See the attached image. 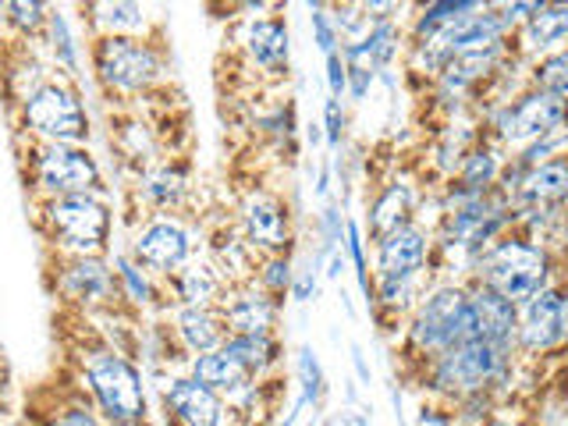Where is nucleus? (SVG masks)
<instances>
[{"mask_svg": "<svg viewBox=\"0 0 568 426\" xmlns=\"http://www.w3.org/2000/svg\"><path fill=\"white\" fill-rule=\"evenodd\" d=\"M515 373H519V355L511 348L484 342V337H466L455 348L434 355L430 363H423L413 377L426 390V398L452 405L466 395H479V390H494L505 402L515 387Z\"/></svg>", "mask_w": 568, "mask_h": 426, "instance_id": "obj_1", "label": "nucleus"}, {"mask_svg": "<svg viewBox=\"0 0 568 426\" xmlns=\"http://www.w3.org/2000/svg\"><path fill=\"white\" fill-rule=\"evenodd\" d=\"M473 337V313H469V284L437 277L423 298L405 316L398 331V352L408 373H416L434 355L455 348L458 342Z\"/></svg>", "mask_w": 568, "mask_h": 426, "instance_id": "obj_2", "label": "nucleus"}, {"mask_svg": "<svg viewBox=\"0 0 568 426\" xmlns=\"http://www.w3.org/2000/svg\"><path fill=\"white\" fill-rule=\"evenodd\" d=\"M469 277L490 284L494 292H501L515 306H523L526 298L540 295L550 284H558L565 271H561V256L555 245L508 227L501 239H494L484 253L476 256Z\"/></svg>", "mask_w": 568, "mask_h": 426, "instance_id": "obj_3", "label": "nucleus"}, {"mask_svg": "<svg viewBox=\"0 0 568 426\" xmlns=\"http://www.w3.org/2000/svg\"><path fill=\"white\" fill-rule=\"evenodd\" d=\"M93 79L111 100H142L168 85V47L153 36H100L89 40Z\"/></svg>", "mask_w": 568, "mask_h": 426, "instance_id": "obj_4", "label": "nucleus"}, {"mask_svg": "<svg viewBox=\"0 0 568 426\" xmlns=\"http://www.w3.org/2000/svg\"><path fill=\"white\" fill-rule=\"evenodd\" d=\"M36 224L43 231V242L58 256H106L114 231V213L100 195H53L36 200Z\"/></svg>", "mask_w": 568, "mask_h": 426, "instance_id": "obj_5", "label": "nucleus"}, {"mask_svg": "<svg viewBox=\"0 0 568 426\" xmlns=\"http://www.w3.org/2000/svg\"><path fill=\"white\" fill-rule=\"evenodd\" d=\"M22 142V178L32 200L103 192V168L85 142Z\"/></svg>", "mask_w": 568, "mask_h": 426, "instance_id": "obj_6", "label": "nucleus"}, {"mask_svg": "<svg viewBox=\"0 0 568 426\" xmlns=\"http://www.w3.org/2000/svg\"><path fill=\"white\" fill-rule=\"evenodd\" d=\"M82 390L97 413L106 423H129L146 419V384H142L139 366L121 348L97 342L93 348H82Z\"/></svg>", "mask_w": 568, "mask_h": 426, "instance_id": "obj_7", "label": "nucleus"}, {"mask_svg": "<svg viewBox=\"0 0 568 426\" xmlns=\"http://www.w3.org/2000/svg\"><path fill=\"white\" fill-rule=\"evenodd\" d=\"M476 118L484 124V135L494 139L508 156H515L526 146H532L537 139H544L547 132L561 129L568 121V100L550 97L537 85H526L511 100L479 106Z\"/></svg>", "mask_w": 568, "mask_h": 426, "instance_id": "obj_8", "label": "nucleus"}, {"mask_svg": "<svg viewBox=\"0 0 568 426\" xmlns=\"http://www.w3.org/2000/svg\"><path fill=\"white\" fill-rule=\"evenodd\" d=\"M18 139L32 142H85L89 114L79 89L68 79H47L32 97L14 106Z\"/></svg>", "mask_w": 568, "mask_h": 426, "instance_id": "obj_9", "label": "nucleus"}, {"mask_svg": "<svg viewBox=\"0 0 568 426\" xmlns=\"http://www.w3.org/2000/svg\"><path fill=\"white\" fill-rule=\"evenodd\" d=\"M231 36H235V47L242 50L245 64L256 71V79L263 82H284L292 71V32L284 14L263 11V14H248L231 22Z\"/></svg>", "mask_w": 568, "mask_h": 426, "instance_id": "obj_10", "label": "nucleus"}, {"mask_svg": "<svg viewBox=\"0 0 568 426\" xmlns=\"http://www.w3.org/2000/svg\"><path fill=\"white\" fill-rule=\"evenodd\" d=\"M129 256L153 277H168L185 266L195 253V231L178 213H150L135 227Z\"/></svg>", "mask_w": 568, "mask_h": 426, "instance_id": "obj_11", "label": "nucleus"}, {"mask_svg": "<svg viewBox=\"0 0 568 426\" xmlns=\"http://www.w3.org/2000/svg\"><path fill=\"white\" fill-rule=\"evenodd\" d=\"M58 274V295L75 313L114 310L121 302L118 274L106 256H58L53 253V271Z\"/></svg>", "mask_w": 568, "mask_h": 426, "instance_id": "obj_12", "label": "nucleus"}, {"mask_svg": "<svg viewBox=\"0 0 568 426\" xmlns=\"http://www.w3.org/2000/svg\"><path fill=\"white\" fill-rule=\"evenodd\" d=\"M568 348L565 320H561V288L550 284L540 295L526 298L519 306V327H515V355L526 366L555 359Z\"/></svg>", "mask_w": 568, "mask_h": 426, "instance_id": "obj_13", "label": "nucleus"}, {"mask_svg": "<svg viewBox=\"0 0 568 426\" xmlns=\"http://www.w3.org/2000/svg\"><path fill=\"white\" fill-rule=\"evenodd\" d=\"M434 224L419 217L373 239V277H437Z\"/></svg>", "mask_w": 568, "mask_h": 426, "instance_id": "obj_14", "label": "nucleus"}, {"mask_svg": "<svg viewBox=\"0 0 568 426\" xmlns=\"http://www.w3.org/2000/svg\"><path fill=\"white\" fill-rule=\"evenodd\" d=\"M235 224L242 227L245 242L253 245L260 256L292 253L295 248V217H292L288 203L263 185L248 189L239 200Z\"/></svg>", "mask_w": 568, "mask_h": 426, "instance_id": "obj_15", "label": "nucleus"}, {"mask_svg": "<svg viewBox=\"0 0 568 426\" xmlns=\"http://www.w3.org/2000/svg\"><path fill=\"white\" fill-rule=\"evenodd\" d=\"M221 310L231 334H271L281 324L284 298L263 292L256 281L231 284L221 298Z\"/></svg>", "mask_w": 568, "mask_h": 426, "instance_id": "obj_16", "label": "nucleus"}, {"mask_svg": "<svg viewBox=\"0 0 568 426\" xmlns=\"http://www.w3.org/2000/svg\"><path fill=\"white\" fill-rule=\"evenodd\" d=\"M164 413L178 426H224L231 419L227 402L217 395V390H210L206 384L195 381L192 373L168 381Z\"/></svg>", "mask_w": 568, "mask_h": 426, "instance_id": "obj_17", "label": "nucleus"}, {"mask_svg": "<svg viewBox=\"0 0 568 426\" xmlns=\"http://www.w3.org/2000/svg\"><path fill=\"white\" fill-rule=\"evenodd\" d=\"M469 284V313H473V337H484L501 348L515 352V327H519V306L490 284L466 277Z\"/></svg>", "mask_w": 568, "mask_h": 426, "instance_id": "obj_18", "label": "nucleus"}, {"mask_svg": "<svg viewBox=\"0 0 568 426\" xmlns=\"http://www.w3.org/2000/svg\"><path fill=\"white\" fill-rule=\"evenodd\" d=\"M479 139H484V124H479L476 111H462L440 121V129L434 132V142H430V156H426V164L434 168V178L440 185L452 182L458 174L462 160H466V153Z\"/></svg>", "mask_w": 568, "mask_h": 426, "instance_id": "obj_19", "label": "nucleus"}, {"mask_svg": "<svg viewBox=\"0 0 568 426\" xmlns=\"http://www.w3.org/2000/svg\"><path fill=\"white\" fill-rule=\"evenodd\" d=\"M79 18L89 40L100 36H153L156 26L142 0H79Z\"/></svg>", "mask_w": 568, "mask_h": 426, "instance_id": "obj_20", "label": "nucleus"}, {"mask_svg": "<svg viewBox=\"0 0 568 426\" xmlns=\"http://www.w3.org/2000/svg\"><path fill=\"white\" fill-rule=\"evenodd\" d=\"M419 206H423V192L416 182H408V178H387V182H381L377 192H373L369 206H366L369 242L408 224V221H416Z\"/></svg>", "mask_w": 568, "mask_h": 426, "instance_id": "obj_21", "label": "nucleus"}, {"mask_svg": "<svg viewBox=\"0 0 568 426\" xmlns=\"http://www.w3.org/2000/svg\"><path fill=\"white\" fill-rule=\"evenodd\" d=\"M189 192H192V174L185 160H164V164H153L150 171L139 174L132 195L150 217V213H178L185 206Z\"/></svg>", "mask_w": 568, "mask_h": 426, "instance_id": "obj_22", "label": "nucleus"}, {"mask_svg": "<svg viewBox=\"0 0 568 426\" xmlns=\"http://www.w3.org/2000/svg\"><path fill=\"white\" fill-rule=\"evenodd\" d=\"M561 47H568V0H550L511 32V53L523 61H537Z\"/></svg>", "mask_w": 568, "mask_h": 426, "instance_id": "obj_23", "label": "nucleus"}, {"mask_svg": "<svg viewBox=\"0 0 568 426\" xmlns=\"http://www.w3.org/2000/svg\"><path fill=\"white\" fill-rule=\"evenodd\" d=\"M160 284H164V295H171L178 306H217L224 292L231 288L210 256H192L174 274L160 277Z\"/></svg>", "mask_w": 568, "mask_h": 426, "instance_id": "obj_24", "label": "nucleus"}, {"mask_svg": "<svg viewBox=\"0 0 568 426\" xmlns=\"http://www.w3.org/2000/svg\"><path fill=\"white\" fill-rule=\"evenodd\" d=\"M405 53V26L402 22H369L359 40L342 43V58L348 68H366L373 75L395 68Z\"/></svg>", "mask_w": 568, "mask_h": 426, "instance_id": "obj_25", "label": "nucleus"}, {"mask_svg": "<svg viewBox=\"0 0 568 426\" xmlns=\"http://www.w3.org/2000/svg\"><path fill=\"white\" fill-rule=\"evenodd\" d=\"M171 331H174L178 348H182L185 355L213 352L231 337V327L224 320L221 302H217V306H178Z\"/></svg>", "mask_w": 568, "mask_h": 426, "instance_id": "obj_26", "label": "nucleus"}, {"mask_svg": "<svg viewBox=\"0 0 568 426\" xmlns=\"http://www.w3.org/2000/svg\"><path fill=\"white\" fill-rule=\"evenodd\" d=\"M523 203H547V206H568V156L544 160V164L523 168L519 185L511 192V206Z\"/></svg>", "mask_w": 568, "mask_h": 426, "instance_id": "obj_27", "label": "nucleus"}, {"mask_svg": "<svg viewBox=\"0 0 568 426\" xmlns=\"http://www.w3.org/2000/svg\"><path fill=\"white\" fill-rule=\"evenodd\" d=\"M189 373L200 384H206L210 390H217V395L227 402L235 398L239 390H245L256 377L248 373V366L239 359V355H231L224 345L213 348V352H203V355H192L189 359Z\"/></svg>", "mask_w": 568, "mask_h": 426, "instance_id": "obj_28", "label": "nucleus"}, {"mask_svg": "<svg viewBox=\"0 0 568 426\" xmlns=\"http://www.w3.org/2000/svg\"><path fill=\"white\" fill-rule=\"evenodd\" d=\"M508 168V153L497 146L494 139H479L476 146L466 153V160H462L458 174L452 178V185L458 189H469V192H494L497 185H501V174Z\"/></svg>", "mask_w": 568, "mask_h": 426, "instance_id": "obj_29", "label": "nucleus"}, {"mask_svg": "<svg viewBox=\"0 0 568 426\" xmlns=\"http://www.w3.org/2000/svg\"><path fill=\"white\" fill-rule=\"evenodd\" d=\"M224 348L231 355H239V359L248 366L256 381H266V377H281V366H284V342L281 334L271 331V334H231Z\"/></svg>", "mask_w": 568, "mask_h": 426, "instance_id": "obj_30", "label": "nucleus"}, {"mask_svg": "<svg viewBox=\"0 0 568 426\" xmlns=\"http://www.w3.org/2000/svg\"><path fill=\"white\" fill-rule=\"evenodd\" d=\"M47 18H50V0H8L4 29L18 43H29L47 32Z\"/></svg>", "mask_w": 568, "mask_h": 426, "instance_id": "obj_31", "label": "nucleus"}, {"mask_svg": "<svg viewBox=\"0 0 568 426\" xmlns=\"http://www.w3.org/2000/svg\"><path fill=\"white\" fill-rule=\"evenodd\" d=\"M526 79L529 85L544 89V93L568 100V47L544 53L537 61H526Z\"/></svg>", "mask_w": 568, "mask_h": 426, "instance_id": "obj_32", "label": "nucleus"}, {"mask_svg": "<svg viewBox=\"0 0 568 426\" xmlns=\"http://www.w3.org/2000/svg\"><path fill=\"white\" fill-rule=\"evenodd\" d=\"M43 40L50 43V53H53V64H58V71H64V79H75L79 75V50H75V43H71L64 14L50 11Z\"/></svg>", "mask_w": 568, "mask_h": 426, "instance_id": "obj_33", "label": "nucleus"}, {"mask_svg": "<svg viewBox=\"0 0 568 426\" xmlns=\"http://www.w3.org/2000/svg\"><path fill=\"white\" fill-rule=\"evenodd\" d=\"M295 373H298V384H302V402H306V408H320V402H324L327 395V377H324V366H320L316 352L310 345H302L298 355H295Z\"/></svg>", "mask_w": 568, "mask_h": 426, "instance_id": "obj_34", "label": "nucleus"}, {"mask_svg": "<svg viewBox=\"0 0 568 426\" xmlns=\"http://www.w3.org/2000/svg\"><path fill=\"white\" fill-rule=\"evenodd\" d=\"M263 292H271L277 298H284L292 292L295 281V266H292V253H274V256H260L256 263V277H253Z\"/></svg>", "mask_w": 568, "mask_h": 426, "instance_id": "obj_35", "label": "nucleus"}, {"mask_svg": "<svg viewBox=\"0 0 568 426\" xmlns=\"http://www.w3.org/2000/svg\"><path fill=\"white\" fill-rule=\"evenodd\" d=\"M345 256L352 263V274L359 281V288L366 302L373 298V274H369V260H366V239H363V224L359 221H345Z\"/></svg>", "mask_w": 568, "mask_h": 426, "instance_id": "obj_36", "label": "nucleus"}, {"mask_svg": "<svg viewBox=\"0 0 568 426\" xmlns=\"http://www.w3.org/2000/svg\"><path fill=\"white\" fill-rule=\"evenodd\" d=\"M532 426H568V373L540 395Z\"/></svg>", "mask_w": 568, "mask_h": 426, "instance_id": "obj_37", "label": "nucleus"}, {"mask_svg": "<svg viewBox=\"0 0 568 426\" xmlns=\"http://www.w3.org/2000/svg\"><path fill=\"white\" fill-rule=\"evenodd\" d=\"M316 239H320V253H316L320 263H324L331 253H337V248H345V217H342V206L337 203H327L324 210H320Z\"/></svg>", "mask_w": 568, "mask_h": 426, "instance_id": "obj_38", "label": "nucleus"}, {"mask_svg": "<svg viewBox=\"0 0 568 426\" xmlns=\"http://www.w3.org/2000/svg\"><path fill=\"white\" fill-rule=\"evenodd\" d=\"M47 426H106V419L97 413V405L89 398H71L58 405V413L47 419Z\"/></svg>", "mask_w": 568, "mask_h": 426, "instance_id": "obj_39", "label": "nucleus"}, {"mask_svg": "<svg viewBox=\"0 0 568 426\" xmlns=\"http://www.w3.org/2000/svg\"><path fill=\"white\" fill-rule=\"evenodd\" d=\"M324 142H327V150L337 153L342 150V142H345V132H348V111H345V100H337V97H327L324 100Z\"/></svg>", "mask_w": 568, "mask_h": 426, "instance_id": "obj_40", "label": "nucleus"}, {"mask_svg": "<svg viewBox=\"0 0 568 426\" xmlns=\"http://www.w3.org/2000/svg\"><path fill=\"white\" fill-rule=\"evenodd\" d=\"M274 8H281V0H206V11L213 18H227V22H235V18H248V14L274 11Z\"/></svg>", "mask_w": 568, "mask_h": 426, "instance_id": "obj_41", "label": "nucleus"}, {"mask_svg": "<svg viewBox=\"0 0 568 426\" xmlns=\"http://www.w3.org/2000/svg\"><path fill=\"white\" fill-rule=\"evenodd\" d=\"M355 4L369 22H402V18L413 14L419 0H355Z\"/></svg>", "mask_w": 568, "mask_h": 426, "instance_id": "obj_42", "label": "nucleus"}, {"mask_svg": "<svg viewBox=\"0 0 568 426\" xmlns=\"http://www.w3.org/2000/svg\"><path fill=\"white\" fill-rule=\"evenodd\" d=\"M310 26H313V43L320 47V53H324V58H327V53H334V50H342V32H337V26H334L331 8L313 11Z\"/></svg>", "mask_w": 568, "mask_h": 426, "instance_id": "obj_43", "label": "nucleus"}, {"mask_svg": "<svg viewBox=\"0 0 568 426\" xmlns=\"http://www.w3.org/2000/svg\"><path fill=\"white\" fill-rule=\"evenodd\" d=\"M550 0H490V8L505 18V22L511 26V32L519 29L526 18H532L540 8H547Z\"/></svg>", "mask_w": 568, "mask_h": 426, "instance_id": "obj_44", "label": "nucleus"}, {"mask_svg": "<svg viewBox=\"0 0 568 426\" xmlns=\"http://www.w3.org/2000/svg\"><path fill=\"white\" fill-rule=\"evenodd\" d=\"M324 75H327V97L345 100V89H348V64L342 58V50H334L324 58Z\"/></svg>", "mask_w": 568, "mask_h": 426, "instance_id": "obj_45", "label": "nucleus"}, {"mask_svg": "<svg viewBox=\"0 0 568 426\" xmlns=\"http://www.w3.org/2000/svg\"><path fill=\"white\" fill-rule=\"evenodd\" d=\"M373 85H377V75L366 68H348V89H345V97L352 103H366L369 93H373Z\"/></svg>", "mask_w": 568, "mask_h": 426, "instance_id": "obj_46", "label": "nucleus"}, {"mask_svg": "<svg viewBox=\"0 0 568 426\" xmlns=\"http://www.w3.org/2000/svg\"><path fill=\"white\" fill-rule=\"evenodd\" d=\"M316 288H320L316 271H298L295 281H292L288 298H295V302H313V298H316Z\"/></svg>", "mask_w": 568, "mask_h": 426, "instance_id": "obj_47", "label": "nucleus"}, {"mask_svg": "<svg viewBox=\"0 0 568 426\" xmlns=\"http://www.w3.org/2000/svg\"><path fill=\"white\" fill-rule=\"evenodd\" d=\"M555 248H558V256H561V271L568 274V213H565V221H561V231H558Z\"/></svg>", "mask_w": 568, "mask_h": 426, "instance_id": "obj_48", "label": "nucleus"}, {"mask_svg": "<svg viewBox=\"0 0 568 426\" xmlns=\"http://www.w3.org/2000/svg\"><path fill=\"white\" fill-rule=\"evenodd\" d=\"M352 366H355V373H359V381L369 384V366H366V355L359 345H352Z\"/></svg>", "mask_w": 568, "mask_h": 426, "instance_id": "obj_49", "label": "nucleus"}, {"mask_svg": "<svg viewBox=\"0 0 568 426\" xmlns=\"http://www.w3.org/2000/svg\"><path fill=\"white\" fill-rule=\"evenodd\" d=\"M316 195H320V200H327V195H331V164L320 168V178H316Z\"/></svg>", "mask_w": 568, "mask_h": 426, "instance_id": "obj_50", "label": "nucleus"}, {"mask_svg": "<svg viewBox=\"0 0 568 426\" xmlns=\"http://www.w3.org/2000/svg\"><path fill=\"white\" fill-rule=\"evenodd\" d=\"M558 288H561V320H565V334H568V274L558 281Z\"/></svg>", "mask_w": 568, "mask_h": 426, "instance_id": "obj_51", "label": "nucleus"}, {"mask_svg": "<svg viewBox=\"0 0 568 426\" xmlns=\"http://www.w3.org/2000/svg\"><path fill=\"white\" fill-rule=\"evenodd\" d=\"M484 426H515V423H511V419H505V416H501V408H497V416H494V419H487Z\"/></svg>", "mask_w": 568, "mask_h": 426, "instance_id": "obj_52", "label": "nucleus"}, {"mask_svg": "<svg viewBox=\"0 0 568 426\" xmlns=\"http://www.w3.org/2000/svg\"><path fill=\"white\" fill-rule=\"evenodd\" d=\"M106 426H150L146 419H129V423H106Z\"/></svg>", "mask_w": 568, "mask_h": 426, "instance_id": "obj_53", "label": "nucleus"}, {"mask_svg": "<svg viewBox=\"0 0 568 426\" xmlns=\"http://www.w3.org/2000/svg\"><path fill=\"white\" fill-rule=\"evenodd\" d=\"M306 4H310V11H320V8H331V4H327V0H306Z\"/></svg>", "mask_w": 568, "mask_h": 426, "instance_id": "obj_54", "label": "nucleus"}, {"mask_svg": "<svg viewBox=\"0 0 568 426\" xmlns=\"http://www.w3.org/2000/svg\"><path fill=\"white\" fill-rule=\"evenodd\" d=\"M4 8H8V0H0V26H4Z\"/></svg>", "mask_w": 568, "mask_h": 426, "instance_id": "obj_55", "label": "nucleus"}, {"mask_svg": "<svg viewBox=\"0 0 568 426\" xmlns=\"http://www.w3.org/2000/svg\"><path fill=\"white\" fill-rule=\"evenodd\" d=\"M327 4H342V0H327Z\"/></svg>", "mask_w": 568, "mask_h": 426, "instance_id": "obj_56", "label": "nucleus"}]
</instances>
